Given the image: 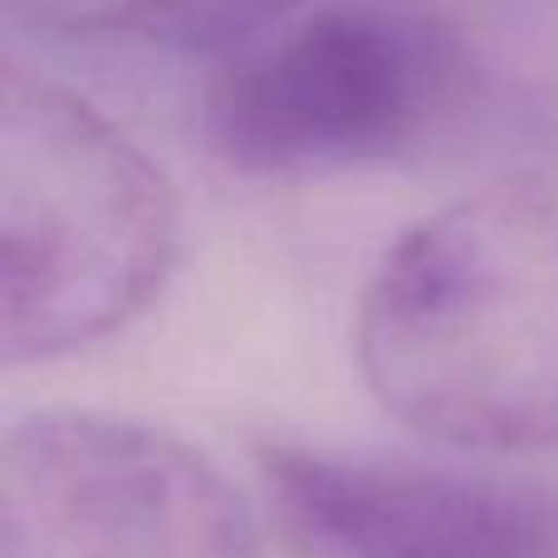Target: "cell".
Wrapping results in <instances>:
<instances>
[{
    "instance_id": "obj_1",
    "label": "cell",
    "mask_w": 558,
    "mask_h": 558,
    "mask_svg": "<svg viewBox=\"0 0 558 558\" xmlns=\"http://www.w3.org/2000/svg\"><path fill=\"white\" fill-rule=\"evenodd\" d=\"M357 367L412 432L558 446V177H505L416 221L357 304Z\"/></svg>"
},
{
    "instance_id": "obj_2",
    "label": "cell",
    "mask_w": 558,
    "mask_h": 558,
    "mask_svg": "<svg viewBox=\"0 0 558 558\" xmlns=\"http://www.w3.org/2000/svg\"><path fill=\"white\" fill-rule=\"evenodd\" d=\"M177 260L167 177L94 104L10 74L0 94V353L45 363L128 328Z\"/></svg>"
},
{
    "instance_id": "obj_3",
    "label": "cell",
    "mask_w": 558,
    "mask_h": 558,
    "mask_svg": "<svg viewBox=\"0 0 558 558\" xmlns=\"http://www.w3.org/2000/svg\"><path fill=\"white\" fill-rule=\"evenodd\" d=\"M471 78L475 49L436 0H294L216 54L202 118L241 172H353L422 147Z\"/></svg>"
},
{
    "instance_id": "obj_4",
    "label": "cell",
    "mask_w": 558,
    "mask_h": 558,
    "mask_svg": "<svg viewBox=\"0 0 558 558\" xmlns=\"http://www.w3.org/2000/svg\"><path fill=\"white\" fill-rule=\"evenodd\" d=\"M0 558H260V534L235 485L182 436L39 412L0 446Z\"/></svg>"
},
{
    "instance_id": "obj_5",
    "label": "cell",
    "mask_w": 558,
    "mask_h": 558,
    "mask_svg": "<svg viewBox=\"0 0 558 558\" xmlns=\"http://www.w3.org/2000/svg\"><path fill=\"white\" fill-rule=\"evenodd\" d=\"M260 481L299 558H558L539 485L304 446H265Z\"/></svg>"
},
{
    "instance_id": "obj_6",
    "label": "cell",
    "mask_w": 558,
    "mask_h": 558,
    "mask_svg": "<svg viewBox=\"0 0 558 558\" xmlns=\"http://www.w3.org/2000/svg\"><path fill=\"white\" fill-rule=\"evenodd\" d=\"M294 0H5L10 25L59 39H118L226 54Z\"/></svg>"
},
{
    "instance_id": "obj_7",
    "label": "cell",
    "mask_w": 558,
    "mask_h": 558,
    "mask_svg": "<svg viewBox=\"0 0 558 558\" xmlns=\"http://www.w3.org/2000/svg\"><path fill=\"white\" fill-rule=\"evenodd\" d=\"M485 54L524 88L558 98V0H495Z\"/></svg>"
}]
</instances>
